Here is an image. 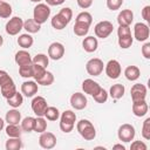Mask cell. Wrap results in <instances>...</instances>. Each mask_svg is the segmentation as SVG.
<instances>
[{
	"mask_svg": "<svg viewBox=\"0 0 150 150\" xmlns=\"http://www.w3.org/2000/svg\"><path fill=\"white\" fill-rule=\"evenodd\" d=\"M103 68H104V63L98 57L90 59L87 62V64H86V70L91 76H98V75H101V73L103 71Z\"/></svg>",
	"mask_w": 150,
	"mask_h": 150,
	"instance_id": "obj_7",
	"label": "cell"
},
{
	"mask_svg": "<svg viewBox=\"0 0 150 150\" xmlns=\"http://www.w3.org/2000/svg\"><path fill=\"white\" fill-rule=\"evenodd\" d=\"M5 29L8 35H18L21 32V29H23V20L20 16H13L7 21Z\"/></svg>",
	"mask_w": 150,
	"mask_h": 150,
	"instance_id": "obj_6",
	"label": "cell"
},
{
	"mask_svg": "<svg viewBox=\"0 0 150 150\" xmlns=\"http://www.w3.org/2000/svg\"><path fill=\"white\" fill-rule=\"evenodd\" d=\"M64 55V46L61 42H53L48 47V57L57 61L62 59Z\"/></svg>",
	"mask_w": 150,
	"mask_h": 150,
	"instance_id": "obj_12",
	"label": "cell"
},
{
	"mask_svg": "<svg viewBox=\"0 0 150 150\" xmlns=\"http://www.w3.org/2000/svg\"><path fill=\"white\" fill-rule=\"evenodd\" d=\"M50 23H52L53 28H55L56 30H61V29L66 28V26H67L69 22H68L66 19H63V18L57 13V14H55V15L52 18Z\"/></svg>",
	"mask_w": 150,
	"mask_h": 150,
	"instance_id": "obj_26",
	"label": "cell"
},
{
	"mask_svg": "<svg viewBox=\"0 0 150 150\" xmlns=\"http://www.w3.org/2000/svg\"><path fill=\"white\" fill-rule=\"evenodd\" d=\"M142 136L144 139H150V117L145 118L142 125Z\"/></svg>",
	"mask_w": 150,
	"mask_h": 150,
	"instance_id": "obj_43",
	"label": "cell"
},
{
	"mask_svg": "<svg viewBox=\"0 0 150 150\" xmlns=\"http://www.w3.org/2000/svg\"><path fill=\"white\" fill-rule=\"evenodd\" d=\"M22 103H23V96L19 91H16L13 96H11L9 98H7V104L11 105L12 108H19Z\"/></svg>",
	"mask_w": 150,
	"mask_h": 150,
	"instance_id": "obj_28",
	"label": "cell"
},
{
	"mask_svg": "<svg viewBox=\"0 0 150 150\" xmlns=\"http://www.w3.org/2000/svg\"><path fill=\"white\" fill-rule=\"evenodd\" d=\"M112 149H120V150H125V146L122 145V144H115L112 146Z\"/></svg>",
	"mask_w": 150,
	"mask_h": 150,
	"instance_id": "obj_53",
	"label": "cell"
},
{
	"mask_svg": "<svg viewBox=\"0 0 150 150\" xmlns=\"http://www.w3.org/2000/svg\"><path fill=\"white\" fill-rule=\"evenodd\" d=\"M2 43H4V38H2L1 35H0V47L2 46Z\"/></svg>",
	"mask_w": 150,
	"mask_h": 150,
	"instance_id": "obj_55",
	"label": "cell"
},
{
	"mask_svg": "<svg viewBox=\"0 0 150 150\" xmlns=\"http://www.w3.org/2000/svg\"><path fill=\"white\" fill-rule=\"evenodd\" d=\"M134 42V38L131 36V34L129 35H124V36H120L118 38V46L122 48V49H128L131 47Z\"/></svg>",
	"mask_w": 150,
	"mask_h": 150,
	"instance_id": "obj_38",
	"label": "cell"
},
{
	"mask_svg": "<svg viewBox=\"0 0 150 150\" xmlns=\"http://www.w3.org/2000/svg\"><path fill=\"white\" fill-rule=\"evenodd\" d=\"M149 35H150V28L146 23L137 22L134 26V38L137 41H139V42L146 41L149 39Z\"/></svg>",
	"mask_w": 150,
	"mask_h": 150,
	"instance_id": "obj_8",
	"label": "cell"
},
{
	"mask_svg": "<svg viewBox=\"0 0 150 150\" xmlns=\"http://www.w3.org/2000/svg\"><path fill=\"white\" fill-rule=\"evenodd\" d=\"M76 130L81 135V137L86 141H93L96 137V129L94 124L89 120H80L76 123Z\"/></svg>",
	"mask_w": 150,
	"mask_h": 150,
	"instance_id": "obj_1",
	"label": "cell"
},
{
	"mask_svg": "<svg viewBox=\"0 0 150 150\" xmlns=\"http://www.w3.org/2000/svg\"><path fill=\"white\" fill-rule=\"evenodd\" d=\"M4 128H5V121H4V120L0 117V131H1Z\"/></svg>",
	"mask_w": 150,
	"mask_h": 150,
	"instance_id": "obj_54",
	"label": "cell"
},
{
	"mask_svg": "<svg viewBox=\"0 0 150 150\" xmlns=\"http://www.w3.org/2000/svg\"><path fill=\"white\" fill-rule=\"evenodd\" d=\"M124 93H125L124 86L121 84V83H116V84H112V86L110 87V90H109L108 94L111 96V98H114V100H120V98L123 97Z\"/></svg>",
	"mask_w": 150,
	"mask_h": 150,
	"instance_id": "obj_23",
	"label": "cell"
},
{
	"mask_svg": "<svg viewBox=\"0 0 150 150\" xmlns=\"http://www.w3.org/2000/svg\"><path fill=\"white\" fill-rule=\"evenodd\" d=\"M131 150H146L148 146L143 141H134L130 145Z\"/></svg>",
	"mask_w": 150,
	"mask_h": 150,
	"instance_id": "obj_46",
	"label": "cell"
},
{
	"mask_svg": "<svg viewBox=\"0 0 150 150\" xmlns=\"http://www.w3.org/2000/svg\"><path fill=\"white\" fill-rule=\"evenodd\" d=\"M41 28V25H39L34 19H28L26 21H23V29H26L27 33L29 34H34L38 33Z\"/></svg>",
	"mask_w": 150,
	"mask_h": 150,
	"instance_id": "obj_27",
	"label": "cell"
},
{
	"mask_svg": "<svg viewBox=\"0 0 150 150\" xmlns=\"http://www.w3.org/2000/svg\"><path fill=\"white\" fill-rule=\"evenodd\" d=\"M47 130V121L46 118H43V116H38L35 118V124H34V130L35 132H43Z\"/></svg>",
	"mask_w": 150,
	"mask_h": 150,
	"instance_id": "obj_33",
	"label": "cell"
},
{
	"mask_svg": "<svg viewBox=\"0 0 150 150\" xmlns=\"http://www.w3.org/2000/svg\"><path fill=\"white\" fill-rule=\"evenodd\" d=\"M34 43V39L33 36L29 34V33H26V34H21L19 35L18 38V45L22 48V49H28L33 46Z\"/></svg>",
	"mask_w": 150,
	"mask_h": 150,
	"instance_id": "obj_24",
	"label": "cell"
},
{
	"mask_svg": "<svg viewBox=\"0 0 150 150\" xmlns=\"http://www.w3.org/2000/svg\"><path fill=\"white\" fill-rule=\"evenodd\" d=\"M5 130H6V135L8 137H20L21 136V128L18 124H8Z\"/></svg>",
	"mask_w": 150,
	"mask_h": 150,
	"instance_id": "obj_37",
	"label": "cell"
},
{
	"mask_svg": "<svg viewBox=\"0 0 150 150\" xmlns=\"http://www.w3.org/2000/svg\"><path fill=\"white\" fill-rule=\"evenodd\" d=\"M108 91L105 90V89H103V88H101L100 89V91L96 94V95H94L93 97H94V100L97 102V103H104V102H107V100H108Z\"/></svg>",
	"mask_w": 150,
	"mask_h": 150,
	"instance_id": "obj_42",
	"label": "cell"
},
{
	"mask_svg": "<svg viewBox=\"0 0 150 150\" xmlns=\"http://www.w3.org/2000/svg\"><path fill=\"white\" fill-rule=\"evenodd\" d=\"M82 47L87 53H94L98 47V41L94 36H86L82 41Z\"/></svg>",
	"mask_w": 150,
	"mask_h": 150,
	"instance_id": "obj_20",
	"label": "cell"
},
{
	"mask_svg": "<svg viewBox=\"0 0 150 150\" xmlns=\"http://www.w3.org/2000/svg\"><path fill=\"white\" fill-rule=\"evenodd\" d=\"M142 55L145 59H150V42H145L142 47Z\"/></svg>",
	"mask_w": 150,
	"mask_h": 150,
	"instance_id": "obj_49",
	"label": "cell"
},
{
	"mask_svg": "<svg viewBox=\"0 0 150 150\" xmlns=\"http://www.w3.org/2000/svg\"><path fill=\"white\" fill-rule=\"evenodd\" d=\"M39 144L43 149H53L56 145V136L53 132L43 131L39 137Z\"/></svg>",
	"mask_w": 150,
	"mask_h": 150,
	"instance_id": "obj_10",
	"label": "cell"
},
{
	"mask_svg": "<svg viewBox=\"0 0 150 150\" xmlns=\"http://www.w3.org/2000/svg\"><path fill=\"white\" fill-rule=\"evenodd\" d=\"M131 34V29L130 26H118L117 28V35L120 36H124V35H129Z\"/></svg>",
	"mask_w": 150,
	"mask_h": 150,
	"instance_id": "obj_48",
	"label": "cell"
},
{
	"mask_svg": "<svg viewBox=\"0 0 150 150\" xmlns=\"http://www.w3.org/2000/svg\"><path fill=\"white\" fill-rule=\"evenodd\" d=\"M47 107V101L42 96H34L32 100V110L36 116H43Z\"/></svg>",
	"mask_w": 150,
	"mask_h": 150,
	"instance_id": "obj_11",
	"label": "cell"
},
{
	"mask_svg": "<svg viewBox=\"0 0 150 150\" xmlns=\"http://www.w3.org/2000/svg\"><path fill=\"white\" fill-rule=\"evenodd\" d=\"M101 88L102 87L96 81H94L91 79H86L82 82V90L84 91V94H88V95H91V96L96 95L100 91Z\"/></svg>",
	"mask_w": 150,
	"mask_h": 150,
	"instance_id": "obj_15",
	"label": "cell"
},
{
	"mask_svg": "<svg viewBox=\"0 0 150 150\" xmlns=\"http://www.w3.org/2000/svg\"><path fill=\"white\" fill-rule=\"evenodd\" d=\"M46 71H47V69H46L45 67L39 66V64H34V63H33V77H34L35 82H36L38 80H40V79L45 75Z\"/></svg>",
	"mask_w": 150,
	"mask_h": 150,
	"instance_id": "obj_41",
	"label": "cell"
},
{
	"mask_svg": "<svg viewBox=\"0 0 150 150\" xmlns=\"http://www.w3.org/2000/svg\"><path fill=\"white\" fill-rule=\"evenodd\" d=\"M135 135H136L135 128H134V125H131L129 123L122 124L117 130V137L121 142H125V143L131 142L135 138Z\"/></svg>",
	"mask_w": 150,
	"mask_h": 150,
	"instance_id": "obj_5",
	"label": "cell"
},
{
	"mask_svg": "<svg viewBox=\"0 0 150 150\" xmlns=\"http://www.w3.org/2000/svg\"><path fill=\"white\" fill-rule=\"evenodd\" d=\"M14 60H15V63L20 67V66H23V64H28V63H32V56L29 54V52H27L26 49H21L19 52L15 53V56H14Z\"/></svg>",
	"mask_w": 150,
	"mask_h": 150,
	"instance_id": "obj_19",
	"label": "cell"
},
{
	"mask_svg": "<svg viewBox=\"0 0 150 150\" xmlns=\"http://www.w3.org/2000/svg\"><path fill=\"white\" fill-rule=\"evenodd\" d=\"M124 76L128 81H136L141 76V70L137 66H128L124 69Z\"/></svg>",
	"mask_w": 150,
	"mask_h": 150,
	"instance_id": "obj_22",
	"label": "cell"
},
{
	"mask_svg": "<svg viewBox=\"0 0 150 150\" xmlns=\"http://www.w3.org/2000/svg\"><path fill=\"white\" fill-rule=\"evenodd\" d=\"M89 27H90L89 25H86L83 22H76L75 21V25H74L73 30H74L75 35H77V36H86L88 34V32H89Z\"/></svg>",
	"mask_w": 150,
	"mask_h": 150,
	"instance_id": "obj_29",
	"label": "cell"
},
{
	"mask_svg": "<svg viewBox=\"0 0 150 150\" xmlns=\"http://www.w3.org/2000/svg\"><path fill=\"white\" fill-rule=\"evenodd\" d=\"M34 124H35V117H32V116L25 117L21 121V130L26 132H30L34 130Z\"/></svg>",
	"mask_w": 150,
	"mask_h": 150,
	"instance_id": "obj_31",
	"label": "cell"
},
{
	"mask_svg": "<svg viewBox=\"0 0 150 150\" xmlns=\"http://www.w3.org/2000/svg\"><path fill=\"white\" fill-rule=\"evenodd\" d=\"M0 91H1V95L7 100L11 96H13L15 93H16V87H15V83L14 81H11L4 86L0 87Z\"/></svg>",
	"mask_w": 150,
	"mask_h": 150,
	"instance_id": "obj_25",
	"label": "cell"
},
{
	"mask_svg": "<svg viewBox=\"0 0 150 150\" xmlns=\"http://www.w3.org/2000/svg\"><path fill=\"white\" fill-rule=\"evenodd\" d=\"M11 81H13V79L8 75V73L6 70H1L0 69V87L6 84V83H8V82H11Z\"/></svg>",
	"mask_w": 150,
	"mask_h": 150,
	"instance_id": "obj_47",
	"label": "cell"
},
{
	"mask_svg": "<svg viewBox=\"0 0 150 150\" xmlns=\"http://www.w3.org/2000/svg\"><path fill=\"white\" fill-rule=\"evenodd\" d=\"M130 95L132 102L145 100L146 97V87L142 83H135L130 89Z\"/></svg>",
	"mask_w": 150,
	"mask_h": 150,
	"instance_id": "obj_13",
	"label": "cell"
},
{
	"mask_svg": "<svg viewBox=\"0 0 150 150\" xmlns=\"http://www.w3.org/2000/svg\"><path fill=\"white\" fill-rule=\"evenodd\" d=\"M6 150H19L22 146V142L20 137H9L6 141Z\"/></svg>",
	"mask_w": 150,
	"mask_h": 150,
	"instance_id": "obj_30",
	"label": "cell"
},
{
	"mask_svg": "<svg viewBox=\"0 0 150 150\" xmlns=\"http://www.w3.org/2000/svg\"><path fill=\"white\" fill-rule=\"evenodd\" d=\"M87 97L82 93H74L70 96V104L75 110H83L87 107Z\"/></svg>",
	"mask_w": 150,
	"mask_h": 150,
	"instance_id": "obj_14",
	"label": "cell"
},
{
	"mask_svg": "<svg viewBox=\"0 0 150 150\" xmlns=\"http://www.w3.org/2000/svg\"><path fill=\"white\" fill-rule=\"evenodd\" d=\"M75 21H76V22H83V23L90 26L91 22H93V16H91V14H90L89 12H86V11H84V12H81V13L77 14Z\"/></svg>",
	"mask_w": 150,
	"mask_h": 150,
	"instance_id": "obj_39",
	"label": "cell"
},
{
	"mask_svg": "<svg viewBox=\"0 0 150 150\" xmlns=\"http://www.w3.org/2000/svg\"><path fill=\"white\" fill-rule=\"evenodd\" d=\"M11 15H12V6L8 2L0 0V18L8 19Z\"/></svg>",
	"mask_w": 150,
	"mask_h": 150,
	"instance_id": "obj_34",
	"label": "cell"
},
{
	"mask_svg": "<svg viewBox=\"0 0 150 150\" xmlns=\"http://www.w3.org/2000/svg\"><path fill=\"white\" fill-rule=\"evenodd\" d=\"M112 30H114V26L108 20L100 21L94 27L95 35H96V38H100V39H107L112 33Z\"/></svg>",
	"mask_w": 150,
	"mask_h": 150,
	"instance_id": "obj_4",
	"label": "cell"
},
{
	"mask_svg": "<svg viewBox=\"0 0 150 150\" xmlns=\"http://www.w3.org/2000/svg\"><path fill=\"white\" fill-rule=\"evenodd\" d=\"M50 16V8L47 4H41L39 2L33 11V19L42 25L47 21V19H49Z\"/></svg>",
	"mask_w": 150,
	"mask_h": 150,
	"instance_id": "obj_3",
	"label": "cell"
},
{
	"mask_svg": "<svg viewBox=\"0 0 150 150\" xmlns=\"http://www.w3.org/2000/svg\"><path fill=\"white\" fill-rule=\"evenodd\" d=\"M148 110H149V105H148V103H146L145 100L132 102V114L136 117H143V116H145L148 114Z\"/></svg>",
	"mask_w": 150,
	"mask_h": 150,
	"instance_id": "obj_17",
	"label": "cell"
},
{
	"mask_svg": "<svg viewBox=\"0 0 150 150\" xmlns=\"http://www.w3.org/2000/svg\"><path fill=\"white\" fill-rule=\"evenodd\" d=\"M104 69H105V74L109 79L116 80L120 77L121 73H122V67L121 63L117 60H109L107 64H104Z\"/></svg>",
	"mask_w": 150,
	"mask_h": 150,
	"instance_id": "obj_9",
	"label": "cell"
},
{
	"mask_svg": "<svg viewBox=\"0 0 150 150\" xmlns=\"http://www.w3.org/2000/svg\"><path fill=\"white\" fill-rule=\"evenodd\" d=\"M19 74L21 77H25V79L33 77V62L28 63V64L20 66L19 67Z\"/></svg>",
	"mask_w": 150,
	"mask_h": 150,
	"instance_id": "obj_36",
	"label": "cell"
},
{
	"mask_svg": "<svg viewBox=\"0 0 150 150\" xmlns=\"http://www.w3.org/2000/svg\"><path fill=\"white\" fill-rule=\"evenodd\" d=\"M53 82H54V75L50 71H46L45 75L40 80L36 81V83L41 84V86H50V84H53Z\"/></svg>",
	"mask_w": 150,
	"mask_h": 150,
	"instance_id": "obj_40",
	"label": "cell"
},
{
	"mask_svg": "<svg viewBox=\"0 0 150 150\" xmlns=\"http://www.w3.org/2000/svg\"><path fill=\"white\" fill-rule=\"evenodd\" d=\"M123 0H107V7L110 11H117L121 8Z\"/></svg>",
	"mask_w": 150,
	"mask_h": 150,
	"instance_id": "obj_45",
	"label": "cell"
},
{
	"mask_svg": "<svg viewBox=\"0 0 150 150\" xmlns=\"http://www.w3.org/2000/svg\"><path fill=\"white\" fill-rule=\"evenodd\" d=\"M39 84L35 81H25L21 84V94L25 95L26 97H33L35 94H38L39 90Z\"/></svg>",
	"mask_w": 150,
	"mask_h": 150,
	"instance_id": "obj_16",
	"label": "cell"
},
{
	"mask_svg": "<svg viewBox=\"0 0 150 150\" xmlns=\"http://www.w3.org/2000/svg\"><path fill=\"white\" fill-rule=\"evenodd\" d=\"M134 21V13L131 9H123L117 15L118 26H130Z\"/></svg>",
	"mask_w": 150,
	"mask_h": 150,
	"instance_id": "obj_18",
	"label": "cell"
},
{
	"mask_svg": "<svg viewBox=\"0 0 150 150\" xmlns=\"http://www.w3.org/2000/svg\"><path fill=\"white\" fill-rule=\"evenodd\" d=\"M29 1H32V2H36V4H39V2H41L42 0H29Z\"/></svg>",
	"mask_w": 150,
	"mask_h": 150,
	"instance_id": "obj_56",
	"label": "cell"
},
{
	"mask_svg": "<svg viewBox=\"0 0 150 150\" xmlns=\"http://www.w3.org/2000/svg\"><path fill=\"white\" fill-rule=\"evenodd\" d=\"M43 116H45L46 120H48V121H56V120L60 118V111H59V109L55 108V107H47V109H46Z\"/></svg>",
	"mask_w": 150,
	"mask_h": 150,
	"instance_id": "obj_32",
	"label": "cell"
},
{
	"mask_svg": "<svg viewBox=\"0 0 150 150\" xmlns=\"http://www.w3.org/2000/svg\"><path fill=\"white\" fill-rule=\"evenodd\" d=\"M76 2L82 9H87L93 5V0H76Z\"/></svg>",
	"mask_w": 150,
	"mask_h": 150,
	"instance_id": "obj_50",
	"label": "cell"
},
{
	"mask_svg": "<svg viewBox=\"0 0 150 150\" xmlns=\"http://www.w3.org/2000/svg\"><path fill=\"white\" fill-rule=\"evenodd\" d=\"M32 62L34 64H39V66H42L45 68H47L48 63H49V57L46 55V54H36L34 57H32Z\"/></svg>",
	"mask_w": 150,
	"mask_h": 150,
	"instance_id": "obj_35",
	"label": "cell"
},
{
	"mask_svg": "<svg viewBox=\"0 0 150 150\" xmlns=\"http://www.w3.org/2000/svg\"><path fill=\"white\" fill-rule=\"evenodd\" d=\"M5 121L8 124H19L21 122V114H20V111L16 110V108H13V109L8 110L6 112Z\"/></svg>",
	"mask_w": 150,
	"mask_h": 150,
	"instance_id": "obj_21",
	"label": "cell"
},
{
	"mask_svg": "<svg viewBox=\"0 0 150 150\" xmlns=\"http://www.w3.org/2000/svg\"><path fill=\"white\" fill-rule=\"evenodd\" d=\"M142 18L145 21H150V6H144L142 9Z\"/></svg>",
	"mask_w": 150,
	"mask_h": 150,
	"instance_id": "obj_51",
	"label": "cell"
},
{
	"mask_svg": "<svg viewBox=\"0 0 150 150\" xmlns=\"http://www.w3.org/2000/svg\"><path fill=\"white\" fill-rule=\"evenodd\" d=\"M66 0H46V4L48 6H59V5H62Z\"/></svg>",
	"mask_w": 150,
	"mask_h": 150,
	"instance_id": "obj_52",
	"label": "cell"
},
{
	"mask_svg": "<svg viewBox=\"0 0 150 150\" xmlns=\"http://www.w3.org/2000/svg\"><path fill=\"white\" fill-rule=\"evenodd\" d=\"M59 14H60L63 19H66L68 22H70V20L73 19V11H71V8H69V7H63V8H61L60 12H59Z\"/></svg>",
	"mask_w": 150,
	"mask_h": 150,
	"instance_id": "obj_44",
	"label": "cell"
},
{
	"mask_svg": "<svg viewBox=\"0 0 150 150\" xmlns=\"http://www.w3.org/2000/svg\"><path fill=\"white\" fill-rule=\"evenodd\" d=\"M76 122V114L73 110H64L60 115V129L64 134L73 131Z\"/></svg>",
	"mask_w": 150,
	"mask_h": 150,
	"instance_id": "obj_2",
	"label": "cell"
}]
</instances>
